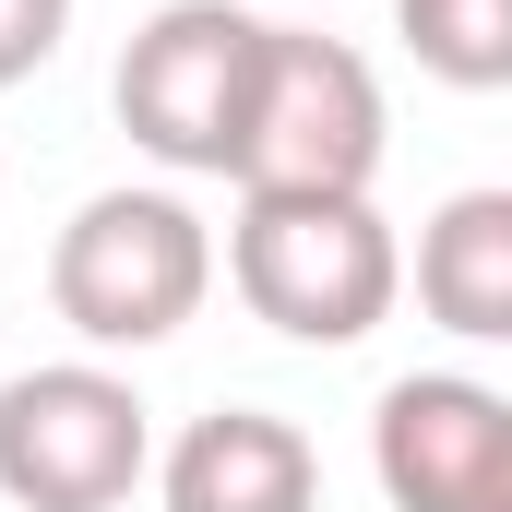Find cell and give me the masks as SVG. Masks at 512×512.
Here are the masks:
<instances>
[{
	"mask_svg": "<svg viewBox=\"0 0 512 512\" xmlns=\"http://www.w3.org/2000/svg\"><path fill=\"white\" fill-rule=\"evenodd\" d=\"M227 286L286 346H358L405 298V251H393L370 191H239Z\"/></svg>",
	"mask_w": 512,
	"mask_h": 512,
	"instance_id": "1",
	"label": "cell"
},
{
	"mask_svg": "<svg viewBox=\"0 0 512 512\" xmlns=\"http://www.w3.org/2000/svg\"><path fill=\"white\" fill-rule=\"evenodd\" d=\"M203 298H215V227H203L179 191H143V179L72 203V227H60V251H48V310H60L96 358L167 346Z\"/></svg>",
	"mask_w": 512,
	"mask_h": 512,
	"instance_id": "2",
	"label": "cell"
},
{
	"mask_svg": "<svg viewBox=\"0 0 512 512\" xmlns=\"http://www.w3.org/2000/svg\"><path fill=\"white\" fill-rule=\"evenodd\" d=\"M251 72H262V12L239 0H155L120 48V131L167 179H227L251 131Z\"/></svg>",
	"mask_w": 512,
	"mask_h": 512,
	"instance_id": "3",
	"label": "cell"
},
{
	"mask_svg": "<svg viewBox=\"0 0 512 512\" xmlns=\"http://www.w3.org/2000/svg\"><path fill=\"white\" fill-rule=\"evenodd\" d=\"M155 477V405L108 358H48L0 382V501L12 512H120Z\"/></svg>",
	"mask_w": 512,
	"mask_h": 512,
	"instance_id": "4",
	"label": "cell"
},
{
	"mask_svg": "<svg viewBox=\"0 0 512 512\" xmlns=\"http://www.w3.org/2000/svg\"><path fill=\"white\" fill-rule=\"evenodd\" d=\"M382 72L346 36L310 24H262V72H251V131H239V191H370L382 179Z\"/></svg>",
	"mask_w": 512,
	"mask_h": 512,
	"instance_id": "5",
	"label": "cell"
},
{
	"mask_svg": "<svg viewBox=\"0 0 512 512\" xmlns=\"http://www.w3.org/2000/svg\"><path fill=\"white\" fill-rule=\"evenodd\" d=\"M370 477L393 512H512V393L477 370H405L370 405Z\"/></svg>",
	"mask_w": 512,
	"mask_h": 512,
	"instance_id": "6",
	"label": "cell"
},
{
	"mask_svg": "<svg viewBox=\"0 0 512 512\" xmlns=\"http://www.w3.org/2000/svg\"><path fill=\"white\" fill-rule=\"evenodd\" d=\"M155 501L167 512H322V453L274 405H215L155 453Z\"/></svg>",
	"mask_w": 512,
	"mask_h": 512,
	"instance_id": "7",
	"label": "cell"
},
{
	"mask_svg": "<svg viewBox=\"0 0 512 512\" xmlns=\"http://www.w3.org/2000/svg\"><path fill=\"white\" fill-rule=\"evenodd\" d=\"M417 310L453 346H501L512 334V191H453L417 227Z\"/></svg>",
	"mask_w": 512,
	"mask_h": 512,
	"instance_id": "8",
	"label": "cell"
},
{
	"mask_svg": "<svg viewBox=\"0 0 512 512\" xmlns=\"http://www.w3.org/2000/svg\"><path fill=\"white\" fill-rule=\"evenodd\" d=\"M393 36L453 96H501L512 84V0H393Z\"/></svg>",
	"mask_w": 512,
	"mask_h": 512,
	"instance_id": "9",
	"label": "cell"
},
{
	"mask_svg": "<svg viewBox=\"0 0 512 512\" xmlns=\"http://www.w3.org/2000/svg\"><path fill=\"white\" fill-rule=\"evenodd\" d=\"M60 36H72V0H0V96L36 84L60 60Z\"/></svg>",
	"mask_w": 512,
	"mask_h": 512,
	"instance_id": "10",
	"label": "cell"
}]
</instances>
